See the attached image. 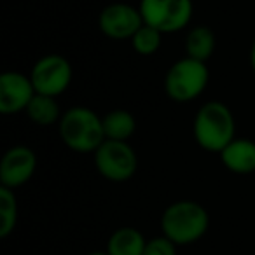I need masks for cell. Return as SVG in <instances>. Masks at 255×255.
<instances>
[{"label": "cell", "mask_w": 255, "mask_h": 255, "mask_svg": "<svg viewBox=\"0 0 255 255\" xmlns=\"http://www.w3.org/2000/svg\"><path fill=\"white\" fill-rule=\"evenodd\" d=\"M250 65H252V70L255 72V40L250 47Z\"/></svg>", "instance_id": "d6986e66"}, {"label": "cell", "mask_w": 255, "mask_h": 255, "mask_svg": "<svg viewBox=\"0 0 255 255\" xmlns=\"http://www.w3.org/2000/svg\"><path fill=\"white\" fill-rule=\"evenodd\" d=\"M18 224V201L12 189L0 185V238H7Z\"/></svg>", "instance_id": "2e32d148"}, {"label": "cell", "mask_w": 255, "mask_h": 255, "mask_svg": "<svg viewBox=\"0 0 255 255\" xmlns=\"http://www.w3.org/2000/svg\"><path fill=\"white\" fill-rule=\"evenodd\" d=\"M208 81V65L185 56L168 68L164 77V91L173 102L189 103L203 95Z\"/></svg>", "instance_id": "277c9868"}, {"label": "cell", "mask_w": 255, "mask_h": 255, "mask_svg": "<svg viewBox=\"0 0 255 255\" xmlns=\"http://www.w3.org/2000/svg\"><path fill=\"white\" fill-rule=\"evenodd\" d=\"M143 255H177V245L161 234L152 240H147Z\"/></svg>", "instance_id": "ac0fdd59"}, {"label": "cell", "mask_w": 255, "mask_h": 255, "mask_svg": "<svg viewBox=\"0 0 255 255\" xmlns=\"http://www.w3.org/2000/svg\"><path fill=\"white\" fill-rule=\"evenodd\" d=\"M60 136L74 152L95 154L105 142L102 117L88 107H72L63 112L60 123Z\"/></svg>", "instance_id": "3957f363"}, {"label": "cell", "mask_w": 255, "mask_h": 255, "mask_svg": "<svg viewBox=\"0 0 255 255\" xmlns=\"http://www.w3.org/2000/svg\"><path fill=\"white\" fill-rule=\"evenodd\" d=\"M35 91L39 95H47L58 98L68 89L74 77L70 61L61 54H46L39 58L30 72Z\"/></svg>", "instance_id": "52a82bcc"}, {"label": "cell", "mask_w": 255, "mask_h": 255, "mask_svg": "<svg viewBox=\"0 0 255 255\" xmlns=\"http://www.w3.org/2000/svg\"><path fill=\"white\" fill-rule=\"evenodd\" d=\"M142 25L143 18L140 14V9L124 2H114L107 5L98 16L100 30L103 35L112 40L131 39Z\"/></svg>", "instance_id": "ba28073f"}, {"label": "cell", "mask_w": 255, "mask_h": 255, "mask_svg": "<svg viewBox=\"0 0 255 255\" xmlns=\"http://www.w3.org/2000/svg\"><path fill=\"white\" fill-rule=\"evenodd\" d=\"M35 170V152L26 145H14L2 156V161H0V184L2 187L16 191L28 184Z\"/></svg>", "instance_id": "30bf717a"}, {"label": "cell", "mask_w": 255, "mask_h": 255, "mask_svg": "<svg viewBox=\"0 0 255 255\" xmlns=\"http://www.w3.org/2000/svg\"><path fill=\"white\" fill-rule=\"evenodd\" d=\"M26 116L39 126H53V124L60 123L63 114H61V109L54 96L37 93L26 109Z\"/></svg>", "instance_id": "9a60e30c"}, {"label": "cell", "mask_w": 255, "mask_h": 255, "mask_svg": "<svg viewBox=\"0 0 255 255\" xmlns=\"http://www.w3.org/2000/svg\"><path fill=\"white\" fill-rule=\"evenodd\" d=\"M147 240L136 227H119L110 234L107 241L109 255H143Z\"/></svg>", "instance_id": "7c38bea8"}, {"label": "cell", "mask_w": 255, "mask_h": 255, "mask_svg": "<svg viewBox=\"0 0 255 255\" xmlns=\"http://www.w3.org/2000/svg\"><path fill=\"white\" fill-rule=\"evenodd\" d=\"M215 33L206 25L192 26L189 30L187 37H185V56L192 58V60L206 63L213 56V53H215Z\"/></svg>", "instance_id": "4fadbf2b"}, {"label": "cell", "mask_w": 255, "mask_h": 255, "mask_svg": "<svg viewBox=\"0 0 255 255\" xmlns=\"http://www.w3.org/2000/svg\"><path fill=\"white\" fill-rule=\"evenodd\" d=\"M163 35L164 33H161L159 30L143 23L129 40H131L135 53L142 54V56H152V54H156L159 51L161 42H163Z\"/></svg>", "instance_id": "e0dca14e"}, {"label": "cell", "mask_w": 255, "mask_h": 255, "mask_svg": "<svg viewBox=\"0 0 255 255\" xmlns=\"http://www.w3.org/2000/svg\"><path fill=\"white\" fill-rule=\"evenodd\" d=\"M105 140H116V142H128L136 131V119L129 110L116 109L107 112L102 117Z\"/></svg>", "instance_id": "5bb4252c"}, {"label": "cell", "mask_w": 255, "mask_h": 255, "mask_svg": "<svg viewBox=\"0 0 255 255\" xmlns=\"http://www.w3.org/2000/svg\"><path fill=\"white\" fill-rule=\"evenodd\" d=\"M88 255H109L107 250H95V252H89Z\"/></svg>", "instance_id": "ffe728a7"}, {"label": "cell", "mask_w": 255, "mask_h": 255, "mask_svg": "<svg viewBox=\"0 0 255 255\" xmlns=\"http://www.w3.org/2000/svg\"><path fill=\"white\" fill-rule=\"evenodd\" d=\"M143 23L161 33H177L187 28L194 12L192 0H140Z\"/></svg>", "instance_id": "5b68a950"}, {"label": "cell", "mask_w": 255, "mask_h": 255, "mask_svg": "<svg viewBox=\"0 0 255 255\" xmlns=\"http://www.w3.org/2000/svg\"><path fill=\"white\" fill-rule=\"evenodd\" d=\"M222 164L234 175H250L255 171V142L250 138H234L219 154Z\"/></svg>", "instance_id": "8fae6325"}, {"label": "cell", "mask_w": 255, "mask_h": 255, "mask_svg": "<svg viewBox=\"0 0 255 255\" xmlns=\"http://www.w3.org/2000/svg\"><path fill=\"white\" fill-rule=\"evenodd\" d=\"M35 95V86L30 75L16 70L0 75V112L4 116L26 112Z\"/></svg>", "instance_id": "9c48e42d"}, {"label": "cell", "mask_w": 255, "mask_h": 255, "mask_svg": "<svg viewBox=\"0 0 255 255\" xmlns=\"http://www.w3.org/2000/svg\"><path fill=\"white\" fill-rule=\"evenodd\" d=\"M93 157L98 173L110 182H126L138 170V156L128 142L105 140Z\"/></svg>", "instance_id": "8992f818"}, {"label": "cell", "mask_w": 255, "mask_h": 255, "mask_svg": "<svg viewBox=\"0 0 255 255\" xmlns=\"http://www.w3.org/2000/svg\"><path fill=\"white\" fill-rule=\"evenodd\" d=\"M192 133L201 149L220 154L236 138V121L229 107L212 100L199 107L192 123Z\"/></svg>", "instance_id": "6da1fadb"}, {"label": "cell", "mask_w": 255, "mask_h": 255, "mask_svg": "<svg viewBox=\"0 0 255 255\" xmlns=\"http://www.w3.org/2000/svg\"><path fill=\"white\" fill-rule=\"evenodd\" d=\"M210 227V215L203 205L191 199L171 203L161 215V231L177 247L199 241Z\"/></svg>", "instance_id": "7a4b0ae2"}]
</instances>
